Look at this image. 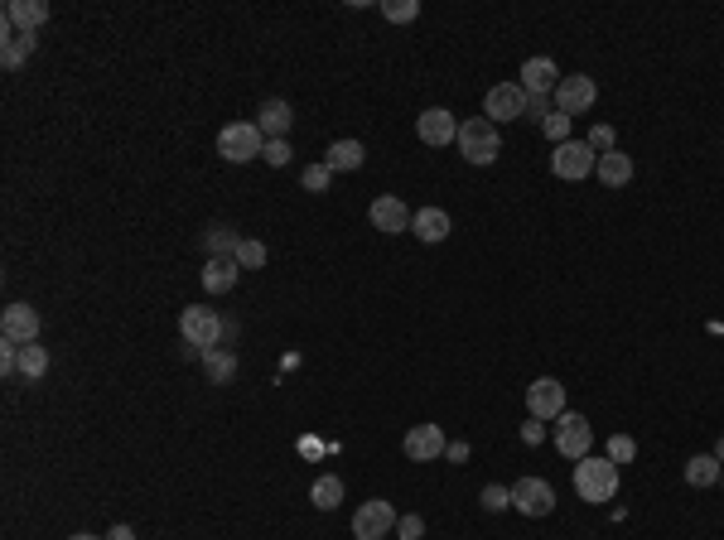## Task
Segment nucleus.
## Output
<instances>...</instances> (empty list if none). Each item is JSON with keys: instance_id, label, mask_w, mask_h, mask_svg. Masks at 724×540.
<instances>
[{"instance_id": "20e7f679", "label": "nucleus", "mask_w": 724, "mask_h": 540, "mask_svg": "<svg viewBox=\"0 0 724 540\" xmlns=\"http://www.w3.org/2000/svg\"><path fill=\"white\" fill-rule=\"evenodd\" d=\"M179 333H184V343L213 352L223 343V319H218L213 309H203V304H189V309L179 314Z\"/></svg>"}, {"instance_id": "ddd939ff", "label": "nucleus", "mask_w": 724, "mask_h": 540, "mask_svg": "<svg viewBox=\"0 0 724 540\" xmlns=\"http://www.w3.org/2000/svg\"><path fill=\"white\" fill-rule=\"evenodd\" d=\"M416 135H420V145L440 150V145H454V140H459V121H454L449 107H430L416 116Z\"/></svg>"}, {"instance_id": "e433bc0d", "label": "nucleus", "mask_w": 724, "mask_h": 540, "mask_svg": "<svg viewBox=\"0 0 724 540\" xmlns=\"http://www.w3.org/2000/svg\"><path fill=\"white\" fill-rule=\"evenodd\" d=\"M396 536H401V540H420V536H425V521H420V516H396Z\"/></svg>"}, {"instance_id": "f704fd0d", "label": "nucleus", "mask_w": 724, "mask_h": 540, "mask_svg": "<svg viewBox=\"0 0 724 540\" xmlns=\"http://www.w3.org/2000/svg\"><path fill=\"white\" fill-rule=\"evenodd\" d=\"M613 140H618L613 126H594V131H589V150H594V155H609V150H618Z\"/></svg>"}, {"instance_id": "f257e3e1", "label": "nucleus", "mask_w": 724, "mask_h": 540, "mask_svg": "<svg viewBox=\"0 0 724 540\" xmlns=\"http://www.w3.org/2000/svg\"><path fill=\"white\" fill-rule=\"evenodd\" d=\"M575 492H580V502H594V507L613 502V497H618V463L580 459L575 463Z\"/></svg>"}, {"instance_id": "37998d69", "label": "nucleus", "mask_w": 724, "mask_h": 540, "mask_svg": "<svg viewBox=\"0 0 724 540\" xmlns=\"http://www.w3.org/2000/svg\"><path fill=\"white\" fill-rule=\"evenodd\" d=\"M715 459H720V463H724V439H720V444H715Z\"/></svg>"}, {"instance_id": "c756f323", "label": "nucleus", "mask_w": 724, "mask_h": 540, "mask_svg": "<svg viewBox=\"0 0 724 540\" xmlns=\"http://www.w3.org/2000/svg\"><path fill=\"white\" fill-rule=\"evenodd\" d=\"M609 463H633L638 459V439L633 434H613L609 439V454H604Z\"/></svg>"}, {"instance_id": "4468645a", "label": "nucleus", "mask_w": 724, "mask_h": 540, "mask_svg": "<svg viewBox=\"0 0 724 540\" xmlns=\"http://www.w3.org/2000/svg\"><path fill=\"white\" fill-rule=\"evenodd\" d=\"M527 410L531 420H560L565 415V386L556 377H536L527 386Z\"/></svg>"}, {"instance_id": "1a4fd4ad", "label": "nucleus", "mask_w": 724, "mask_h": 540, "mask_svg": "<svg viewBox=\"0 0 724 540\" xmlns=\"http://www.w3.org/2000/svg\"><path fill=\"white\" fill-rule=\"evenodd\" d=\"M0 338L15 343V348L39 343V309H29V304H5V309H0Z\"/></svg>"}, {"instance_id": "a211bd4d", "label": "nucleus", "mask_w": 724, "mask_h": 540, "mask_svg": "<svg viewBox=\"0 0 724 540\" xmlns=\"http://www.w3.org/2000/svg\"><path fill=\"white\" fill-rule=\"evenodd\" d=\"M256 116H261L256 126H261V135H266V140H285V131L295 126V107H290L285 97H266Z\"/></svg>"}, {"instance_id": "4c0bfd02", "label": "nucleus", "mask_w": 724, "mask_h": 540, "mask_svg": "<svg viewBox=\"0 0 724 540\" xmlns=\"http://www.w3.org/2000/svg\"><path fill=\"white\" fill-rule=\"evenodd\" d=\"M0 372H5V377H15V372H20V348H15V343H5V348H0Z\"/></svg>"}, {"instance_id": "4be33fe9", "label": "nucleus", "mask_w": 724, "mask_h": 540, "mask_svg": "<svg viewBox=\"0 0 724 540\" xmlns=\"http://www.w3.org/2000/svg\"><path fill=\"white\" fill-rule=\"evenodd\" d=\"M362 160H367L362 140H334L329 155H324V164H329L334 174H353V169H362Z\"/></svg>"}, {"instance_id": "6ab92c4d", "label": "nucleus", "mask_w": 724, "mask_h": 540, "mask_svg": "<svg viewBox=\"0 0 724 540\" xmlns=\"http://www.w3.org/2000/svg\"><path fill=\"white\" fill-rule=\"evenodd\" d=\"M411 232H416V237H420L425 246H440V242L449 237V232H454V222H449L445 208H420L416 222H411Z\"/></svg>"}, {"instance_id": "a19ab883", "label": "nucleus", "mask_w": 724, "mask_h": 540, "mask_svg": "<svg viewBox=\"0 0 724 540\" xmlns=\"http://www.w3.org/2000/svg\"><path fill=\"white\" fill-rule=\"evenodd\" d=\"M107 540H136V531H131V526H112V531H107Z\"/></svg>"}, {"instance_id": "2eb2a0df", "label": "nucleus", "mask_w": 724, "mask_h": 540, "mask_svg": "<svg viewBox=\"0 0 724 540\" xmlns=\"http://www.w3.org/2000/svg\"><path fill=\"white\" fill-rule=\"evenodd\" d=\"M401 449H406V459L411 463H435L449 449V439H445L440 425H416V430L401 439Z\"/></svg>"}, {"instance_id": "f8f14e48", "label": "nucleus", "mask_w": 724, "mask_h": 540, "mask_svg": "<svg viewBox=\"0 0 724 540\" xmlns=\"http://www.w3.org/2000/svg\"><path fill=\"white\" fill-rule=\"evenodd\" d=\"M367 217H372V227H377V232H387V237H401V232H411V222H416V213H411V208H406L396 193H382V198H372Z\"/></svg>"}, {"instance_id": "f03ea898", "label": "nucleus", "mask_w": 724, "mask_h": 540, "mask_svg": "<svg viewBox=\"0 0 724 540\" xmlns=\"http://www.w3.org/2000/svg\"><path fill=\"white\" fill-rule=\"evenodd\" d=\"M459 155L469 164H493L502 155V135L488 116H469L459 121Z\"/></svg>"}, {"instance_id": "b1692460", "label": "nucleus", "mask_w": 724, "mask_h": 540, "mask_svg": "<svg viewBox=\"0 0 724 540\" xmlns=\"http://www.w3.org/2000/svg\"><path fill=\"white\" fill-rule=\"evenodd\" d=\"M237 242H242V237H237L232 227H223V222H213V227L203 232V246H208V261H213V256H237Z\"/></svg>"}, {"instance_id": "58836bf2", "label": "nucleus", "mask_w": 724, "mask_h": 540, "mask_svg": "<svg viewBox=\"0 0 724 540\" xmlns=\"http://www.w3.org/2000/svg\"><path fill=\"white\" fill-rule=\"evenodd\" d=\"M527 116L546 126V116H551V97H527Z\"/></svg>"}, {"instance_id": "a878e982", "label": "nucleus", "mask_w": 724, "mask_h": 540, "mask_svg": "<svg viewBox=\"0 0 724 540\" xmlns=\"http://www.w3.org/2000/svg\"><path fill=\"white\" fill-rule=\"evenodd\" d=\"M203 367H208V381H213V386H227V381L237 377V357H232V352H208V357H203Z\"/></svg>"}, {"instance_id": "dca6fc26", "label": "nucleus", "mask_w": 724, "mask_h": 540, "mask_svg": "<svg viewBox=\"0 0 724 540\" xmlns=\"http://www.w3.org/2000/svg\"><path fill=\"white\" fill-rule=\"evenodd\" d=\"M556 87H560V68L551 58H527L522 63V92L527 97H551Z\"/></svg>"}, {"instance_id": "ea45409f", "label": "nucleus", "mask_w": 724, "mask_h": 540, "mask_svg": "<svg viewBox=\"0 0 724 540\" xmlns=\"http://www.w3.org/2000/svg\"><path fill=\"white\" fill-rule=\"evenodd\" d=\"M522 439H527V444H536V439H541V425H536V420H527V425H522Z\"/></svg>"}, {"instance_id": "473e14b6", "label": "nucleus", "mask_w": 724, "mask_h": 540, "mask_svg": "<svg viewBox=\"0 0 724 540\" xmlns=\"http://www.w3.org/2000/svg\"><path fill=\"white\" fill-rule=\"evenodd\" d=\"M570 121H575V116H565V111H551V116H546V135H551L556 145H565V140H570Z\"/></svg>"}, {"instance_id": "9d476101", "label": "nucleus", "mask_w": 724, "mask_h": 540, "mask_svg": "<svg viewBox=\"0 0 724 540\" xmlns=\"http://www.w3.org/2000/svg\"><path fill=\"white\" fill-rule=\"evenodd\" d=\"M594 97H599V87H594V78H585V73L560 78V87L551 92L556 111H565V116H585V111L594 107Z\"/></svg>"}, {"instance_id": "9b49d317", "label": "nucleus", "mask_w": 724, "mask_h": 540, "mask_svg": "<svg viewBox=\"0 0 724 540\" xmlns=\"http://www.w3.org/2000/svg\"><path fill=\"white\" fill-rule=\"evenodd\" d=\"M512 507L522 516H551L556 512V487L546 478H522V483H512Z\"/></svg>"}, {"instance_id": "39448f33", "label": "nucleus", "mask_w": 724, "mask_h": 540, "mask_svg": "<svg viewBox=\"0 0 724 540\" xmlns=\"http://www.w3.org/2000/svg\"><path fill=\"white\" fill-rule=\"evenodd\" d=\"M551 439H556V449L560 454H565V459H589V444H594V430H589V420L585 415H575V410H565V415H560L556 420V434H551Z\"/></svg>"}, {"instance_id": "2f4dec72", "label": "nucleus", "mask_w": 724, "mask_h": 540, "mask_svg": "<svg viewBox=\"0 0 724 540\" xmlns=\"http://www.w3.org/2000/svg\"><path fill=\"white\" fill-rule=\"evenodd\" d=\"M478 502H483L488 512H507V507H512V487L488 483V487H483V497H478Z\"/></svg>"}, {"instance_id": "0eeeda50", "label": "nucleus", "mask_w": 724, "mask_h": 540, "mask_svg": "<svg viewBox=\"0 0 724 540\" xmlns=\"http://www.w3.org/2000/svg\"><path fill=\"white\" fill-rule=\"evenodd\" d=\"M391 531H396V507L382 502V497L362 502L358 512H353V536L358 540H387Z\"/></svg>"}, {"instance_id": "aec40b11", "label": "nucleus", "mask_w": 724, "mask_h": 540, "mask_svg": "<svg viewBox=\"0 0 724 540\" xmlns=\"http://www.w3.org/2000/svg\"><path fill=\"white\" fill-rule=\"evenodd\" d=\"M237 275H242V266H237L232 256H213V261L203 266V290H208V295H227V290L237 285Z\"/></svg>"}, {"instance_id": "7c9ffc66", "label": "nucleus", "mask_w": 724, "mask_h": 540, "mask_svg": "<svg viewBox=\"0 0 724 540\" xmlns=\"http://www.w3.org/2000/svg\"><path fill=\"white\" fill-rule=\"evenodd\" d=\"M382 15H387L391 25H406V20H416V15H420V0H387V5H382Z\"/></svg>"}, {"instance_id": "393cba45", "label": "nucleus", "mask_w": 724, "mask_h": 540, "mask_svg": "<svg viewBox=\"0 0 724 540\" xmlns=\"http://www.w3.org/2000/svg\"><path fill=\"white\" fill-rule=\"evenodd\" d=\"M309 502H314L319 512H334L338 502H343V483H338V473H324L319 483L309 487Z\"/></svg>"}, {"instance_id": "f3484780", "label": "nucleus", "mask_w": 724, "mask_h": 540, "mask_svg": "<svg viewBox=\"0 0 724 540\" xmlns=\"http://www.w3.org/2000/svg\"><path fill=\"white\" fill-rule=\"evenodd\" d=\"M44 20H49V0H10V5H5L10 34H34Z\"/></svg>"}, {"instance_id": "79ce46f5", "label": "nucleus", "mask_w": 724, "mask_h": 540, "mask_svg": "<svg viewBox=\"0 0 724 540\" xmlns=\"http://www.w3.org/2000/svg\"><path fill=\"white\" fill-rule=\"evenodd\" d=\"M68 540H102V536H87V531H78V536H68Z\"/></svg>"}, {"instance_id": "cd10ccee", "label": "nucleus", "mask_w": 724, "mask_h": 540, "mask_svg": "<svg viewBox=\"0 0 724 540\" xmlns=\"http://www.w3.org/2000/svg\"><path fill=\"white\" fill-rule=\"evenodd\" d=\"M44 372H49V352L39 348V343H29V348H20V377L39 381Z\"/></svg>"}, {"instance_id": "c9c22d12", "label": "nucleus", "mask_w": 724, "mask_h": 540, "mask_svg": "<svg viewBox=\"0 0 724 540\" xmlns=\"http://www.w3.org/2000/svg\"><path fill=\"white\" fill-rule=\"evenodd\" d=\"M261 160L271 164V169H285V164H290V145H285V140H266V155H261Z\"/></svg>"}, {"instance_id": "c85d7f7f", "label": "nucleus", "mask_w": 724, "mask_h": 540, "mask_svg": "<svg viewBox=\"0 0 724 540\" xmlns=\"http://www.w3.org/2000/svg\"><path fill=\"white\" fill-rule=\"evenodd\" d=\"M232 261H237L242 270H261V266H266V246L251 242V237H242V242H237V256H232Z\"/></svg>"}, {"instance_id": "423d86ee", "label": "nucleus", "mask_w": 724, "mask_h": 540, "mask_svg": "<svg viewBox=\"0 0 724 540\" xmlns=\"http://www.w3.org/2000/svg\"><path fill=\"white\" fill-rule=\"evenodd\" d=\"M483 116L502 126V121H522L527 116V92H522V82H498L488 97H483Z\"/></svg>"}, {"instance_id": "5701e85b", "label": "nucleus", "mask_w": 724, "mask_h": 540, "mask_svg": "<svg viewBox=\"0 0 724 540\" xmlns=\"http://www.w3.org/2000/svg\"><path fill=\"white\" fill-rule=\"evenodd\" d=\"M724 478V468L715 454H696V459H686V483L691 487H715Z\"/></svg>"}, {"instance_id": "7ed1b4c3", "label": "nucleus", "mask_w": 724, "mask_h": 540, "mask_svg": "<svg viewBox=\"0 0 724 540\" xmlns=\"http://www.w3.org/2000/svg\"><path fill=\"white\" fill-rule=\"evenodd\" d=\"M218 155H223L227 164L261 160V155H266V135H261L256 121H232V126H223V135H218Z\"/></svg>"}, {"instance_id": "bb28decb", "label": "nucleus", "mask_w": 724, "mask_h": 540, "mask_svg": "<svg viewBox=\"0 0 724 540\" xmlns=\"http://www.w3.org/2000/svg\"><path fill=\"white\" fill-rule=\"evenodd\" d=\"M29 54H34V34H10V39H5V49H0V63L15 73Z\"/></svg>"}, {"instance_id": "72a5a7b5", "label": "nucleus", "mask_w": 724, "mask_h": 540, "mask_svg": "<svg viewBox=\"0 0 724 540\" xmlns=\"http://www.w3.org/2000/svg\"><path fill=\"white\" fill-rule=\"evenodd\" d=\"M329 179H334V169H329V164H309V169H305V189L309 193H324V189H329Z\"/></svg>"}, {"instance_id": "6e6552de", "label": "nucleus", "mask_w": 724, "mask_h": 540, "mask_svg": "<svg viewBox=\"0 0 724 540\" xmlns=\"http://www.w3.org/2000/svg\"><path fill=\"white\" fill-rule=\"evenodd\" d=\"M594 164H599V155L589 150V140H565V145H556V155H551V174L575 184V179L594 174Z\"/></svg>"}, {"instance_id": "412c9836", "label": "nucleus", "mask_w": 724, "mask_h": 540, "mask_svg": "<svg viewBox=\"0 0 724 540\" xmlns=\"http://www.w3.org/2000/svg\"><path fill=\"white\" fill-rule=\"evenodd\" d=\"M594 174L604 179V189H623V184H633V160L623 150H609V155H599Z\"/></svg>"}]
</instances>
